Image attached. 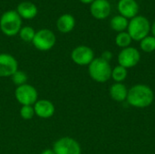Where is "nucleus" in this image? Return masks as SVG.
<instances>
[{
	"mask_svg": "<svg viewBox=\"0 0 155 154\" xmlns=\"http://www.w3.org/2000/svg\"><path fill=\"white\" fill-rule=\"evenodd\" d=\"M127 103L135 108H145L150 106L154 100L152 88L146 84H136L128 90Z\"/></svg>",
	"mask_w": 155,
	"mask_h": 154,
	"instance_id": "1",
	"label": "nucleus"
},
{
	"mask_svg": "<svg viewBox=\"0 0 155 154\" xmlns=\"http://www.w3.org/2000/svg\"><path fill=\"white\" fill-rule=\"evenodd\" d=\"M22 28V18L16 10L5 11L0 17V29L7 36L17 34Z\"/></svg>",
	"mask_w": 155,
	"mask_h": 154,
	"instance_id": "2",
	"label": "nucleus"
},
{
	"mask_svg": "<svg viewBox=\"0 0 155 154\" xmlns=\"http://www.w3.org/2000/svg\"><path fill=\"white\" fill-rule=\"evenodd\" d=\"M112 67L110 63L102 57L94 58L88 65V72L91 78L97 83H105L112 76Z\"/></svg>",
	"mask_w": 155,
	"mask_h": 154,
	"instance_id": "3",
	"label": "nucleus"
},
{
	"mask_svg": "<svg viewBox=\"0 0 155 154\" xmlns=\"http://www.w3.org/2000/svg\"><path fill=\"white\" fill-rule=\"evenodd\" d=\"M127 32L134 41H141L149 34L151 24L149 20L143 15H136L129 22Z\"/></svg>",
	"mask_w": 155,
	"mask_h": 154,
	"instance_id": "4",
	"label": "nucleus"
},
{
	"mask_svg": "<svg viewBox=\"0 0 155 154\" xmlns=\"http://www.w3.org/2000/svg\"><path fill=\"white\" fill-rule=\"evenodd\" d=\"M56 42L54 34L49 29H41L35 33L33 39L34 46L39 51H48L52 49Z\"/></svg>",
	"mask_w": 155,
	"mask_h": 154,
	"instance_id": "5",
	"label": "nucleus"
},
{
	"mask_svg": "<svg viewBox=\"0 0 155 154\" xmlns=\"http://www.w3.org/2000/svg\"><path fill=\"white\" fill-rule=\"evenodd\" d=\"M16 101L23 105H34L37 102L38 93L36 89L31 84H23L17 86L15 91Z\"/></svg>",
	"mask_w": 155,
	"mask_h": 154,
	"instance_id": "6",
	"label": "nucleus"
},
{
	"mask_svg": "<svg viewBox=\"0 0 155 154\" xmlns=\"http://www.w3.org/2000/svg\"><path fill=\"white\" fill-rule=\"evenodd\" d=\"M55 154H81L82 149L79 143L71 137L58 139L53 147Z\"/></svg>",
	"mask_w": 155,
	"mask_h": 154,
	"instance_id": "7",
	"label": "nucleus"
},
{
	"mask_svg": "<svg viewBox=\"0 0 155 154\" xmlns=\"http://www.w3.org/2000/svg\"><path fill=\"white\" fill-rule=\"evenodd\" d=\"M141 59L140 52L134 47H126L124 48L118 54V63L119 65L129 69L136 66Z\"/></svg>",
	"mask_w": 155,
	"mask_h": 154,
	"instance_id": "8",
	"label": "nucleus"
},
{
	"mask_svg": "<svg viewBox=\"0 0 155 154\" xmlns=\"http://www.w3.org/2000/svg\"><path fill=\"white\" fill-rule=\"evenodd\" d=\"M71 59L78 65H89L94 59V53L89 46L79 45L72 51Z\"/></svg>",
	"mask_w": 155,
	"mask_h": 154,
	"instance_id": "9",
	"label": "nucleus"
},
{
	"mask_svg": "<svg viewBox=\"0 0 155 154\" xmlns=\"http://www.w3.org/2000/svg\"><path fill=\"white\" fill-rule=\"evenodd\" d=\"M18 70L16 59L9 54H0V77H11Z\"/></svg>",
	"mask_w": 155,
	"mask_h": 154,
	"instance_id": "10",
	"label": "nucleus"
},
{
	"mask_svg": "<svg viewBox=\"0 0 155 154\" xmlns=\"http://www.w3.org/2000/svg\"><path fill=\"white\" fill-rule=\"evenodd\" d=\"M90 12L95 19H105L111 13V5L108 0H94L90 5Z\"/></svg>",
	"mask_w": 155,
	"mask_h": 154,
	"instance_id": "11",
	"label": "nucleus"
},
{
	"mask_svg": "<svg viewBox=\"0 0 155 154\" xmlns=\"http://www.w3.org/2000/svg\"><path fill=\"white\" fill-rule=\"evenodd\" d=\"M35 113L42 119L51 118L55 112L54 103L49 100H39L34 104Z\"/></svg>",
	"mask_w": 155,
	"mask_h": 154,
	"instance_id": "12",
	"label": "nucleus"
},
{
	"mask_svg": "<svg viewBox=\"0 0 155 154\" xmlns=\"http://www.w3.org/2000/svg\"><path fill=\"white\" fill-rule=\"evenodd\" d=\"M117 8L120 15L127 19L135 17L139 12V5L135 0H120Z\"/></svg>",
	"mask_w": 155,
	"mask_h": 154,
	"instance_id": "13",
	"label": "nucleus"
},
{
	"mask_svg": "<svg viewBox=\"0 0 155 154\" xmlns=\"http://www.w3.org/2000/svg\"><path fill=\"white\" fill-rule=\"evenodd\" d=\"M16 12L20 15L21 18L24 19H33L34 17L36 16L38 10L36 5L29 1H25L20 3L17 5Z\"/></svg>",
	"mask_w": 155,
	"mask_h": 154,
	"instance_id": "14",
	"label": "nucleus"
},
{
	"mask_svg": "<svg viewBox=\"0 0 155 154\" xmlns=\"http://www.w3.org/2000/svg\"><path fill=\"white\" fill-rule=\"evenodd\" d=\"M74 25H75V19L70 14L62 15L56 21L57 29L63 34L70 33L74 28Z\"/></svg>",
	"mask_w": 155,
	"mask_h": 154,
	"instance_id": "15",
	"label": "nucleus"
},
{
	"mask_svg": "<svg viewBox=\"0 0 155 154\" xmlns=\"http://www.w3.org/2000/svg\"><path fill=\"white\" fill-rule=\"evenodd\" d=\"M109 93L113 100L120 103L126 100L128 90L123 83H115L110 87Z\"/></svg>",
	"mask_w": 155,
	"mask_h": 154,
	"instance_id": "16",
	"label": "nucleus"
},
{
	"mask_svg": "<svg viewBox=\"0 0 155 154\" xmlns=\"http://www.w3.org/2000/svg\"><path fill=\"white\" fill-rule=\"evenodd\" d=\"M129 25V21L127 18L124 17L123 15H115L114 16L111 21H110V26L113 30L121 33V32H124V30L127 29Z\"/></svg>",
	"mask_w": 155,
	"mask_h": 154,
	"instance_id": "17",
	"label": "nucleus"
},
{
	"mask_svg": "<svg viewBox=\"0 0 155 154\" xmlns=\"http://www.w3.org/2000/svg\"><path fill=\"white\" fill-rule=\"evenodd\" d=\"M127 74H128V71L126 68L121 65H117L112 70L111 78H113L115 83H123L127 78Z\"/></svg>",
	"mask_w": 155,
	"mask_h": 154,
	"instance_id": "18",
	"label": "nucleus"
},
{
	"mask_svg": "<svg viewBox=\"0 0 155 154\" xmlns=\"http://www.w3.org/2000/svg\"><path fill=\"white\" fill-rule=\"evenodd\" d=\"M133 39L130 36V34H128V32H121L118 33V34L115 37V44L117 46L121 47V48H126L129 47L131 43H132Z\"/></svg>",
	"mask_w": 155,
	"mask_h": 154,
	"instance_id": "19",
	"label": "nucleus"
},
{
	"mask_svg": "<svg viewBox=\"0 0 155 154\" xmlns=\"http://www.w3.org/2000/svg\"><path fill=\"white\" fill-rule=\"evenodd\" d=\"M140 47L144 53H152L155 51V37L153 35H147L140 41Z\"/></svg>",
	"mask_w": 155,
	"mask_h": 154,
	"instance_id": "20",
	"label": "nucleus"
},
{
	"mask_svg": "<svg viewBox=\"0 0 155 154\" xmlns=\"http://www.w3.org/2000/svg\"><path fill=\"white\" fill-rule=\"evenodd\" d=\"M35 31L33 27L31 26H23L20 31H19V36L20 38L24 41V42H26V43H29V42H33V39L35 35Z\"/></svg>",
	"mask_w": 155,
	"mask_h": 154,
	"instance_id": "21",
	"label": "nucleus"
},
{
	"mask_svg": "<svg viewBox=\"0 0 155 154\" xmlns=\"http://www.w3.org/2000/svg\"><path fill=\"white\" fill-rule=\"evenodd\" d=\"M12 81L13 83L17 85V86H20V85H23V84H25L26 82H27V79H28V76L27 74L23 72V71H19L17 70L12 76Z\"/></svg>",
	"mask_w": 155,
	"mask_h": 154,
	"instance_id": "22",
	"label": "nucleus"
},
{
	"mask_svg": "<svg viewBox=\"0 0 155 154\" xmlns=\"http://www.w3.org/2000/svg\"><path fill=\"white\" fill-rule=\"evenodd\" d=\"M35 114V110L32 105H23L20 109V116L24 120H31Z\"/></svg>",
	"mask_w": 155,
	"mask_h": 154,
	"instance_id": "23",
	"label": "nucleus"
},
{
	"mask_svg": "<svg viewBox=\"0 0 155 154\" xmlns=\"http://www.w3.org/2000/svg\"><path fill=\"white\" fill-rule=\"evenodd\" d=\"M103 59H104L105 61L107 62H110V60L112 59L113 57V54L110 52V51H104L103 54H102V56H101Z\"/></svg>",
	"mask_w": 155,
	"mask_h": 154,
	"instance_id": "24",
	"label": "nucleus"
},
{
	"mask_svg": "<svg viewBox=\"0 0 155 154\" xmlns=\"http://www.w3.org/2000/svg\"><path fill=\"white\" fill-rule=\"evenodd\" d=\"M40 154H55V153H54V152L53 151V149H52V150H51V149H46V150L43 151V152H42Z\"/></svg>",
	"mask_w": 155,
	"mask_h": 154,
	"instance_id": "25",
	"label": "nucleus"
},
{
	"mask_svg": "<svg viewBox=\"0 0 155 154\" xmlns=\"http://www.w3.org/2000/svg\"><path fill=\"white\" fill-rule=\"evenodd\" d=\"M151 30H152V33H153V36L155 37V21L153 22V24L151 25Z\"/></svg>",
	"mask_w": 155,
	"mask_h": 154,
	"instance_id": "26",
	"label": "nucleus"
},
{
	"mask_svg": "<svg viewBox=\"0 0 155 154\" xmlns=\"http://www.w3.org/2000/svg\"><path fill=\"white\" fill-rule=\"evenodd\" d=\"M83 4H92L94 0H80Z\"/></svg>",
	"mask_w": 155,
	"mask_h": 154,
	"instance_id": "27",
	"label": "nucleus"
}]
</instances>
